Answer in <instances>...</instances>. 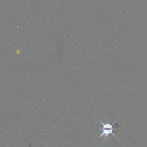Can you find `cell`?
Instances as JSON below:
<instances>
[{
  "mask_svg": "<svg viewBox=\"0 0 147 147\" xmlns=\"http://www.w3.org/2000/svg\"><path fill=\"white\" fill-rule=\"evenodd\" d=\"M98 120L99 121V122L102 124L103 127H102V133L100 134V135L99 136L98 138H100L102 136H105V137H108L109 135L110 134H112L113 136H114L117 140H118V141H120L117 137L113 133V124H110L109 123H104L103 122H102L99 119L97 118ZM114 123V122H113Z\"/></svg>",
  "mask_w": 147,
  "mask_h": 147,
  "instance_id": "1",
  "label": "cell"
}]
</instances>
